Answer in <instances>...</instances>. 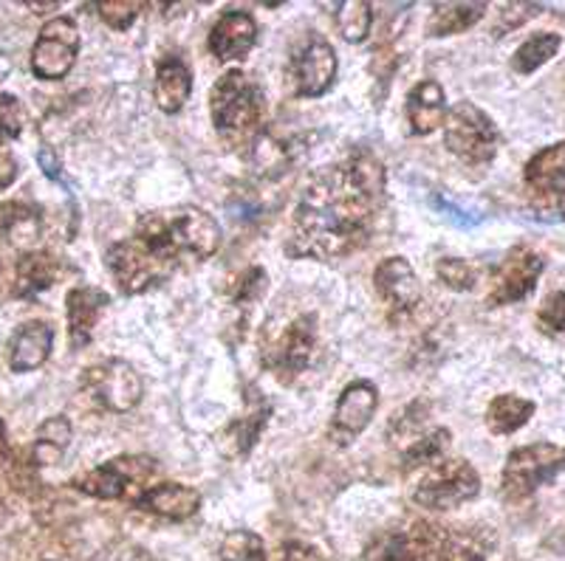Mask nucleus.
Here are the masks:
<instances>
[{
    "label": "nucleus",
    "instance_id": "obj_1",
    "mask_svg": "<svg viewBox=\"0 0 565 561\" xmlns=\"http://www.w3.org/2000/svg\"><path fill=\"white\" fill-rule=\"evenodd\" d=\"M385 209V166L367 150L311 175L295 209L286 255L340 260L365 249Z\"/></svg>",
    "mask_w": 565,
    "mask_h": 561
},
{
    "label": "nucleus",
    "instance_id": "obj_2",
    "mask_svg": "<svg viewBox=\"0 0 565 561\" xmlns=\"http://www.w3.org/2000/svg\"><path fill=\"white\" fill-rule=\"evenodd\" d=\"M221 229L201 206L148 212L134 235L105 251V266L125 296L145 294L184 266L210 260L218 251Z\"/></svg>",
    "mask_w": 565,
    "mask_h": 561
},
{
    "label": "nucleus",
    "instance_id": "obj_3",
    "mask_svg": "<svg viewBox=\"0 0 565 561\" xmlns=\"http://www.w3.org/2000/svg\"><path fill=\"white\" fill-rule=\"evenodd\" d=\"M264 88L257 79L246 71H226L218 83L210 90V114L212 125L224 136L226 141L238 144V141L252 139L260 133V121H264Z\"/></svg>",
    "mask_w": 565,
    "mask_h": 561
},
{
    "label": "nucleus",
    "instance_id": "obj_4",
    "mask_svg": "<svg viewBox=\"0 0 565 561\" xmlns=\"http://www.w3.org/2000/svg\"><path fill=\"white\" fill-rule=\"evenodd\" d=\"M565 472V449L557 443H532L509 452L501 474V492L509 503H523L540 492L543 485L554 483Z\"/></svg>",
    "mask_w": 565,
    "mask_h": 561
},
{
    "label": "nucleus",
    "instance_id": "obj_5",
    "mask_svg": "<svg viewBox=\"0 0 565 561\" xmlns=\"http://www.w3.org/2000/svg\"><path fill=\"white\" fill-rule=\"evenodd\" d=\"M444 144L469 166H483L498 155L501 133L478 105L458 103L444 119Z\"/></svg>",
    "mask_w": 565,
    "mask_h": 561
},
{
    "label": "nucleus",
    "instance_id": "obj_6",
    "mask_svg": "<svg viewBox=\"0 0 565 561\" xmlns=\"http://www.w3.org/2000/svg\"><path fill=\"white\" fill-rule=\"evenodd\" d=\"M159 472L153 457H141V454H122L114 457L103 466L90 468L74 479V488L88 497L97 499H139L145 488H150V477Z\"/></svg>",
    "mask_w": 565,
    "mask_h": 561
},
{
    "label": "nucleus",
    "instance_id": "obj_7",
    "mask_svg": "<svg viewBox=\"0 0 565 561\" xmlns=\"http://www.w3.org/2000/svg\"><path fill=\"white\" fill-rule=\"evenodd\" d=\"M481 494V477L476 466L461 457L438 460L427 468L422 483L413 488V503L427 510H450Z\"/></svg>",
    "mask_w": 565,
    "mask_h": 561
},
{
    "label": "nucleus",
    "instance_id": "obj_8",
    "mask_svg": "<svg viewBox=\"0 0 565 561\" xmlns=\"http://www.w3.org/2000/svg\"><path fill=\"white\" fill-rule=\"evenodd\" d=\"M315 347L317 316L315 313H300L260 347V358H264L266 370L275 373L280 381H295L309 367Z\"/></svg>",
    "mask_w": 565,
    "mask_h": 561
},
{
    "label": "nucleus",
    "instance_id": "obj_9",
    "mask_svg": "<svg viewBox=\"0 0 565 561\" xmlns=\"http://www.w3.org/2000/svg\"><path fill=\"white\" fill-rule=\"evenodd\" d=\"M79 387L99 409L116 414L130 412L141 401V392H145L141 376L122 358L90 364L83 378H79Z\"/></svg>",
    "mask_w": 565,
    "mask_h": 561
},
{
    "label": "nucleus",
    "instance_id": "obj_10",
    "mask_svg": "<svg viewBox=\"0 0 565 561\" xmlns=\"http://www.w3.org/2000/svg\"><path fill=\"white\" fill-rule=\"evenodd\" d=\"M289 79L297 96L317 99L328 94L337 79V54L320 34H309L295 45L289 57Z\"/></svg>",
    "mask_w": 565,
    "mask_h": 561
},
{
    "label": "nucleus",
    "instance_id": "obj_11",
    "mask_svg": "<svg viewBox=\"0 0 565 561\" xmlns=\"http://www.w3.org/2000/svg\"><path fill=\"white\" fill-rule=\"evenodd\" d=\"M79 57V29L71 18L49 20L34 40L32 71L38 79H63Z\"/></svg>",
    "mask_w": 565,
    "mask_h": 561
},
{
    "label": "nucleus",
    "instance_id": "obj_12",
    "mask_svg": "<svg viewBox=\"0 0 565 561\" xmlns=\"http://www.w3.org/2000/svg\"><path fill=\"white\" fill-rule=\"evenodd\" d=\"M546 271V257L529 246H514L501 266L494 268L492 288H489V305H512L521 302L537 288L540 274Z\"/></svg>",
    "mask_w": 565,
    "mask_h": 561
},
{
    "label": "nucleus",
    "instance_id": "obj_13",
    "mask_svg": "<svg viewBox=\"0 0 565 561\" xmlns=\"http://www.w3.org/2000/svg\"><path fill=\"white\" fill-rule=\"evenodd\" d=\"M376 407H380V389L376 384L365 381H351L345 389H342L340 401H337L334 414H331V427H328V434L337 446H348L371 427L373 414H376Z\"/></svg>",
    "mask_w": 565,
    "mask_h": 561
},
{
    "label": "nucleus",
    "instance_id": "obj_14",
    "mask_svg": "<svg viewBox=\"0 0 565 561\" xmlns=\"http://www.w3.org/2000/svg\"><path fill=\"white\" fill-rule=\"evenodd\" d=\"M498 536L487 525L430 522V553L436 561H487Z\"/></svg>",
    "mask_w": 565,
    "mask_h": 561
},
{
    "label": "nucleus",
    "instance_id": "obj_15",
    "mask_svg": "<svg viewBox=\"0 0 565 561\" xmlns=\"http://www.w3.org/2000/svg\"><path fill=\"white\" fill-rule=\"evenodd\" d=\"M373 288L385 302L391 320H405L422 305V285L405 257H387L373 271Z\"/></svg>",
    "mask_w": 565,
    "mask_h": 561
},
{
    "label": "nucleus",
    "instance_id": "obj_16",
    "mask_svg": "<svg viewBox=\"0 0 565 561\" xmlns=\"http://www.w3.org/2000/svg\"><path fill=\"white\" fill-rule=\"evenodd\" d=\"M257 43V23L249 12H241V9H230V12L221 14L212 26L210 45L212 57L218 63H235V60H244L246 54L255 48Z\"/></svg>",
    "mask_w": 565,
    "mask_h": 561
},
{
    "label": "nucleus",
    "instance_id": "obj_17",
    "mask_svg": "<svg viewBox=\"0 0 565 561\" xmlns=\"http://www.w3.org/2000/svg\"><path fill=\"white\" fill-rule=\"evenodd\" d=\"M430 522L382 530L365 550V561H430Z\"/></svg>",
    "mask_w": 565,
    "mask_h": 561
},
{
    "label": "nucleus",
    "instance_id": "obj_18",
    "mask_svg": "<svg viewBox=\"0 0 565 561\" xmlns=\"http://www.w3.org/2000/svg\"><path fill=\"white\" fill-rule=\"evenodd\" d=\"M108 302V294L97 285L71 288L68 296H65V313H68V338L74 350L90 345L94 327H97Z\"/></svg>",
    "mask_w": 565,
    "mask_h": 561
},
{
    "label": "nucleus",
    "instance_id": "obj_19",
    "mask_svg": "<svg viewBox=\"0 0 565 561\" xmlns=\"http://www.w3.org/2000/svg\"><path fill=\"white\" fill-rule=\"evenodd\" d=\"M523 181L543 201L559 204L565 201V141L548 144L526 161Z\"/></svg>",
    "mask_w": 565,
    "mask_h": 561
},
{
    "label": "nucleus",
    "instance_id": "obj_20",
    "mask_svg": "<svg viewBox=\"0 0 565 561\" xmlns=\"http://www.w3.org/2000/svg\"><path fill=\"white\" fill-rule=\"evenodd\" d=\"M136 505L170 522H186L199 514L201 494L184 483H156L139 494Z\"/></svg>",
    "mask_w": 565,
    "mask_h": 561
},
{
    "label": "nucleus",
    "instance_id": "obj_21",
    "mask_svg": "<svg viewBox=\"0 0 565 561\" xmlns=\"http://www.w3.org/2000/svg\"><path fill=\"white\" fill-rule=\"evenodd\" d=\"M54 327L49 322H26L9 338V367L14 373H32L52 356Z\"/></svg>",
    "mask_w": 565,
    "mask_h": 561
},
{
    "label": "nucleus",
    "instance_id": "obj_22",
    "mask_svg": "<svg viewBox=\"0 0 565 561\" xmlns=\"http://www.w3.org/2000/svg\"><path fill=\"white\" fill-rule=\"evenodd\" d=\"M407 125H411L413 136H430L438 128H444L447 119V96L436 79H422L407 94Z\"/></svg>",
    "mask_w": 565,
    "mask_h": 561
},
{
    "label": "nucleus",
    "instance_id": "obj_23",
    "mask_svg": "<svg viewBox=\"0 0 565 561\" xmlns=\"http://www.w3.org/2000/svg\"><path fill=\"white\" fill-rule=\"evenodd\" d=\"M60 260L49 251H26L14 262V300H32L57 282Z\"/></svg>",
    "mask_w": 565,
    "mask_h": 561
},
{
    "label": "nucleus",
    "instance_id": "obj_24",
    "mask_svg": "<svg viewBox=\"0 0 565 561\" xmlns=\"http://www.w3.org/2000/svg\"><path fill=\"white\" fill-rule=\"evenodd\" d=\"M193 94V74L179 57H164L156 65L153 96L164 114H179Z\"/></svg>",
    "mask_w": 565,
    "mask_h": 561
},
{
    "label": "nucleus",
    "instance_id": "obj_25",
    "mask_svg": "<svg viewBox=\"0 0 565 561\" xmlns=\"http://www.w3.org/2000/svg\"><path fill=\"white\" fill-rule=\"evenodd\" d=\"M271 403L264 396H249L246 401V412L241 414L238 421H232L224 432V443L230 449V454L235 457H246V454L255 449L257 438L264 432V427L269 423Z\"/></svg>",
    "mask_w": 565,
    "mask_h": 561
},
{
    "label": "nucleus",
    "instance_id": "obj_26",
    "mask_svg": "<svg viewBox=\"0 0 565 561\" xmlns=\"http://www.w3.org/2000/svg\"><path fill=\"white\" fill-rule=\"evenodd\" d=\"M40 231H43V220H40V212L34 206L18 204V201L0 204V237L9 246L32 249L40 240Z\"/></svg>",
    "mask_w": 565,
    "mask_h": 561
},
{
    "label": "nucleus",
    "instance_id": "obj_27",
    "mask_svg": "<svg viewBox=\"0 0 565 561\" xmlns=\"http://www.w3.org/2000/svg\"><path fill=\"white\" fill-rule=\"evenodd\" d=\"M487 3H436L427 20L430 37H447L472 29L487 14Z\"/></svg>",
    "mask_w": 565,
    "mask_h": 561
},
{
    "label": "nucleus",
    "instance_id": "obj_28",
    "mask_svg": "<svg viewBox=\"0 0 565 561\" xmlns=\"http://www.w3.org/2000/svg\"><path fill=\"white\" fill-rule=\"evenodd\" d=\"M534 401L521 396H498L487 407V427L492 434H512L526 427L534 414Z\"/></svg>",
    "mask_w": 565,
    "mask_h": 561
},
{
    "label": "nucleus",
    "instance_id": "obj_29",
    "mask_svg": "<svg viewBox=\"0 0 565 561\" xmlns=\"http://www.w3.org/2000/svg\"><path fill=\"white\" fill-rule=\"evenodd\" d=\"M71 443V423L65 414H54L43 427L38 429V438H34L32 446V463L34 466H43V463H57L63 457V452Z\"/></svg>",
    "mask_w": 565,
    "mask_h": 561
},
{
    "label": "nucleus",
    "instance_id": "obj_30",
    "mask_svg": "<svg viewBox=\"0 0 565 561\" xmlns=\"http://www.w3.org/2000/svg\"><path fill=\"white\" fill-rule=\"evenodd\" d=\"M450 429H433V432L422 434L402 454V472L411 474L416 468H430L433 463L444 460L447 449H450Z\"/></svg>",
    "mask_w": 565,
    "mask_h": 561
},
{
    "label": "nucleus",
    "instance_id": "obj_31",
    "mask_svg": "<svg viewBox=\"0 0 565 561\" xmlns=\"http://www.w3.org/2000/svg\"><path fill=\"white\" fill-rule=\"evenodd\" d=\"M559 45H563L559 34H534V37H529L526 43H523L521 48L514 52L512 68L518 71L521 77L534 74L540 65H546L548 60L559 52Z\"/></svg>",
    "mask_w": 565,
    "mask_h": 561
},
{
    "label": "nucleus",
    "instance_id": "obj_32",
    "mask_svg": "<svg viewBox=\"0 0 565 561\" xmlns=\"http://www.w3.org/2000/svg\"><path fill=\"white\" fill-rule=\"evenodd\" d=\"M334 18L337 26H340V34L348 43H362L371 34L373 7L365 3V0H345V3H337Z\"/></svg>",
    "mask_w": 565,
    "mask_h": 561
},
{
    "label": "nucleus",
    "instance_id": "obj_33",
    "mask_svg": "<svg viewBox=\"0 0 565 561\" xmlns=\"http://www.w3.org/2000/svg\"><path fill=\"white\" fill-rule=\"evenodd\" d=\"M221 561H266L264 539L252 530H232L221 542Z\"/></svg>",
    "mask_w": 565,
    "mask_h": 561
},
{
    "label": "nucleus",
    "instance_id": "obj_34",
    "mask_svg": "<svg viewBox=\"0 0 565 561\" xmlns=\"http://www.w3.org/2000/svg\"><path fill=\"white\" fill-rule=\"evenodd\" d=\"M436 277L452 291H469V288H476L478 282V271L476 266H469L467 260L461 257H441L436 262Z\"/></svg>",
    "mask_w": 565,
    "mask_h": 561
},
{
    "label": "nucleus",
    "instance_id": "obj_35",
    "mask_svg": "<svg viewBox=\"0 0 565 561\" xmlns=\"http://www.w3.org/2000/svg\"><path fill=\"white\" fill-rule=\"evenodd\" d=\"M97 9L99 18H103L114 32H125L128 26H134V20L139 18L145 3H139V0H105Z\"/></svg>",
    "mask_w": 565,
    "mask_h": 561
},
{
    "label": "nucleus",
    "instance_id": "obj_36",
    "mask_svg": "<svg viewBox=\"0 0 565 561\" xmlns=\"http://www.w3.org/2000/svg\"><path fill=\"white\" fill-rule=\"evenodd\" d=\"M537 327L546 336H565V291H554L537 311Z\"/></svg>",
    "mask_w": 565,
    "mask_h": 561
},
{
    "label": "nucleus",
    "instance_id": "obj_37",
    "mask_svg": "<svg viewBox=\"0 0 565 561\" xmlns=\"http://www.w3.org/2000/svg\"><path fill=\"white\" fill-rule=\"evenodd\" d=\"M23 105H20L18 96L0 94V139H18L23 133Z\"/></svg>",
    "mask_w": 565,
    "mask_h": 561
},
{
    "label": "nucleus",
    "instance_id": "obj_38",
    "mask_svg": "<svg viewBox=\"0 0 565 561\" xmlns=\"http://www.w3.org/2000/svg\"><path fill=\"white\" fill-rule=\"evenodd\" d=\"M238 280V288H235V294H232V300L238 302V305H252V302L266 291V271L260 266L246 268Z\"/></svg>",
    "mask_w": 565,
    "mask_h": 561
},
{
    "label": "nucleus",
    "instance_id": "obj_39",
    "mask_svg": "<svg viewBox=\"0 0 565 561\" xmlns=\"http://www.w3.org/2000/svg\"><path fill=\"white\" fill-rule=\"evenodd\" d=\"M14 296V262L9 266L0 255V302H7Z\"/></svg>",
    "mask_w": 565,
    "mask_h": 561
},
{
    "label": "nucleus",
    "instance_id": "obj_40",
    "mask_svg": "<svg viewBox=\"0 0 565 561\" xmlns=\"http://www.w3.org/2000/svg\"><path fill=\"white\" fill-rule=\"evenodd\" d=\"M38 161H40V166H43V173L49 175V179L63 181V170H60V161H57V155L52 153V150H49V148L40 150Z\"/></svg>",
    "mask_w": 565,
    "mask_h": 561
},
{
    "label": "nucleus",
    "instance_id": "obj_41",
    "mask_svg": "<svg viewBox=\"0 0 565 561\" xmlns=\"http://www.w3.org/2000/svg\"><path fill=\"white\" fill-rule=\"evenodd\" d=\"M9 457V446H7V423L0 421V460Z\"/></svg>",
    "mask_w": 565,
    "mask_h": 561
}]
</instances>
